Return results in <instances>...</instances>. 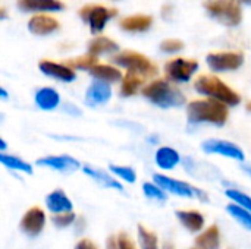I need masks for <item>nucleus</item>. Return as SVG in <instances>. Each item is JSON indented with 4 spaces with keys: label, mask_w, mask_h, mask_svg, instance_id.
<instances>
[{
    "label": "nucleus",
    "mask_w": 251,
    "mask_h": 249,
    "mask_svg": "<svg viewBox=\"0 0 251 249\" xmlns=\"http://www.w3.org/2000/svg\"><path fill=\"white\" fill-rule=\"evenodd\" d=\"M187 116L191 123H212L222 126L226 123L229 117L228 106L212 100V98H203V100H194L187 107Z\"/></svg>",
    "instance_id": "f257e3e1"
},
{
    "label": "nucleus",
    "mask_w": 251,
    "mask_h": 249,
    "mask_svg": "<svg viewBox=\"0 0 251 249\" xmlns=\"http://www.w3.org/2000/svg\"><path fill=\"white\" fill-rule=\"evenodd\" d=\"M194 88L197 92L207 95V98L216 100L225 106H237L241 101V97L237 91L213 75H200L194 81Z\"/></svg>",
    "instance_id": "f03ea898"
},
{
    "label": "nucleus",
    "mask_w": 251,
    "mask_h": 249,
    "mask_svg": "<svg viewBox=\"0 0 251 249\" xmlns=\"http://www.w3.org/2000/svg\"><path fill=\"white\" fill-rule=\"evenodd\" d=\"M143 95L162 109L179 107L185 103V95L166 79H156L143 88Z\"/></svg>",
    "instance_id": "7ed1b4c3"
},
{
    "label": "nucleus",
    "mask_w": 251,
    "mask_h": 249,
    "mask_svg": "<svg viewBox=\"0 0 251 249\" xmlns=\"http://www.w3.org/2000/svg\"><path fill=\"white\" fill-rule=\"evenodd\" d=\"M112 60L115 65L125 68L126 72L138 73V75L144 76L146 79H150L157 75V66L149 57H146L144 54H141L138 51L124 50V51L116 53L112 57Z\"/></svg>",
    "instance_id": "20e7f679"
},
{
    "label": "nucleus",
    "mask_w": 251,
    "mask_h": 249,
    "mask_svg": "<svg viewBox=\"0 0 251 249\" xmlns=\"http://www.w3.org/2000/svg\"><path fill=\"white\" fill-rule=\"evenodd\" d=\"M209 15L226 26H237L243 21V9L238 0H206Z\"/></svg>",
    "instance_id": "39448f33"
},
{
    "label": "nucleus",
    "mask_w": 251,
    "mask_h": 249,
    "mask_svg": "<svg viewBox=\"0 0 251 249\" xmlns=\"http://www.w3.org/2000/svg\"><path fill=\"white\" fill-rule=\"evenodd\" d=\"M79 18L90 26L93 34H100L107 22L118 15V10L113 7H106L103 4H85L78 12Z\"/></svg>",
    "instance_id": "423d86ee"
},
{
    "label": "nucleus",
    "mask_w": 251,
    "mask_h": 249,
    "mask_svg": "<svg viewBox=\"0 0 251 249\" xmlns=\"http://www.w3.org/2000/svg\"><path fill=\"white\" fill-rule=\"evenodd\" d=\"M154 183L163 189L165 192H169V194H174V195H178V197H185V198H200V200H206L207 201V195L199 189V188H194L193 185L187 183V182H182V181H176V179H172L169 176H165V175H154Z\"/></svg>",
    "instance_id": "0eeeda50"
},
{
    "label": "nucleus",
    "mask_w": 251,
    "mask_h": 249,
    "mask_svg": "<svg viewBox=\"0 0 251 249\" xmlns=\"http://www.w3.org/2000/svg\"><path fill=\"white\" fill-rule=\"evenodd\" d=\"M199 63L194 59L175 57L165 65V75L169 82H188L197 72Z\"/></svg>",
    "instance_id": "6e6552de"
},
{
    "label": "nucleus",
    "mask_w": 251,
    "mask_h": 249,
    "mask_svg": "<svg viewBox=\"0 0 251 249\" xmlns=\"http://www.w3.org/2000/svg\"><path fill=\"white\" fill-rule=\"evenodd\" d=\"M244 63V54L238 51H218L207 56V65L215 72L237 70Z\"/></svg>",
    "instance_id": "1a4fd4ad"
},
{
    "label": "nucleus",
    "mask_w": 251,
    "mask_h": 249,
    "mask_svg": "<svg viewBox=\"0 0 251 249\" xmlns=\"http://www.w3.org/2000/svg\"><path fill=\"white\" fill-rule=\"evenodd\" d=\"M201 148L209 154H219V156H224V157H228L232 160H238V161L244 160V151L238 145H235L229 141L209 139V141L203 142Z\"/></svg>",
    "instance_id": "9d476101"
},
{
    "label": "nucleus",
    "mask_w": 251,
    "mask_h": 249,
    "mask_svg": "<svg viewBox=\"0 0 251 249\" xmlns=\"http://www.w3.org/2000/svg\"><path fill=\"white\" fill-rule=\"evenodd\" d=\"M16 6L21 12L35 15L62 12L65 9V3L62 0H18Z\"/></svg>",
    "instance_id": "9b49d317"
},
{
    "label": "nucleus",
    "mask_w": 251,
    "mask_h": 249,
    "mask_svg": "<svg viewBox=\"0 0 251 249\" xmlns=\"http://www.w3.org/2000/svg\"><path fill=\"white\" fill-rule=\"evenodd\" d=\"M46 226V213L40 207L29 208L21 219V230L28 236H38Z\"/></svg>",
    "instance_id": "f8f14e48"
},
{
    "label": "nucleus",
    "mask_w": 251,
    "mask_h": 249,
    "mask_svg": "<svg viewBox=\"0 0 251 249\" xmlns=\"http://www.w3.org/2000/svg\"><path fill=\"white\" fill-rule=\"evenodd\" d=\"M38 69L40 72H43L46 76H50L53 79L62 81V82H72L76 78V73L74 69H71L68 65L65 63H57L49 59H43L38 63Z\"/></svg>",
    "instance_id": "ddd939ff"
},
{
    "label": "nucleus",
    "mask_w": 251,
    "mask_h": 249,
    "mask_svg": "<svg viewBox=\"0 0 251 249\" xmlns=\"http://www.w3.org/2000/svg\"><path fill=\"white\" fill-rule=\"evenodd\" d=\"M26 26L31 34L38 35V37H46V35L56 32L60 28V23L56 18L47 13H41V15H34L32 18H29Z\"/></svg>",
    "instance_id": "4468645a"
},
{
    "label": "nucleus",
    "mask_w": 251,
    "mask_h": 249,
    "mask_svg": "<svg viewBox=\"0 0 251 249\" xmlns=\"http://www.w3.org/2000/svg\"><path fill=\"white\" fill-rule=\"evenodd\" d=\"M37 166L40 167H49L51 170L57 172H74L81 167L79 161L71 156H47L37 160Z\"/></svg>",
    "instance_id": "2eb2a0df"
},
{
    "label": "nucleus",
    "mask_w": 251,
    "mask_h": 249,
    "mask_svg": "<svg viewBox=\"0 0 251 249\" xmlns=\"http://www.w3.org/2000/svg\"><path fill=\"white\" fill-rule=\"evenodd\" d=\"M112 97V88L106 82L94 81L85 92V103L91 107L106 104Z\"/></svg>",
    "instance_id": "dca6fc26"
},
{
    "label": "nucleus",
    "mask_w": 251,
    "mask_h": 249,
    "mask_svg": "<svg viewBox=\"0 0 251 249\" xmlns=\"http://www.w3.org/2000/svg\"><path fill=\"white\" fill-rule=\"evenodd\" d=\"M46 205L50 213L60 214V213H69L72 211V201L62 189H54L50 192L46 198Z\"/></svg>",
    "instance_id": "f3484780"
},
{
    "label": "nucleus",
    "mask_w": 251,
    "mask_h": 249,
    "mask_svg": "<svg viewBox=\"0 0 251 249\" xmlns=\"http://www.w3.org/2000/svg\"><path fill=\"white\" fill-rule=\"evenodd\" d=\"M34 100H35L37 107L41 109V110H46V112L54 110L60 104V95H59V92L54 88H50V87L40 88L35 92Z\"/></svg>",
    "instance_id": "a211bd4d"
},
{
    "label": "nucleus",
    "mask_w": 251,
    "mask_h": 249,
    "mask_svg": "<svg viewBox=\"0 0 251 249\" xmlns=\"http://www.w3.org/2000/svg\"><path fill=\"white\" fill-rule=\"evenodd\" d=\"M90 75L96 79V81H100V82H106V84H115V82H119L122 81V72L112 66V65H103V63H97L91 70H90Z\"/></svg>",
    "instance_id": "6ab92c4d"
},
{
    "label": "nucleus",
    "mask_w": 251,
    "mask_h": 249,
    "mask_svg": "<svg viewBox=\"0 0 251 249\" xmlns=\"http://www.w3.org/2000/svg\"><path fill=\"white\" fill-rule=\"evenodd\" d=\"M176 219L187 230L193 233H197L204 227V217L197 210H178Z\"/></svg>",
    "instance_id": "aec40b11"
},
{
    "label": "nucleus",
    "mask_w": 251,
    "mask_h": 249,
    "mask_svg": "<svg viewBox=\"0 0 251 249\" xmlns=\"http://www.w3.org/2000/svg\"><path fill=\"white\" fill-rule=\"evenodd\" d=\"M153 23L151 16L149 15H132L126 16L119 22V26L126 32H144Z\"/></svg>",
    "instance_id": "412c9836"
},
{
    "label": "nucleus",
    "mask_w": 251,
    "mask_h": 249,
    "mask_svg": "<svg viewBox=\"0 0 251 249\" xmlns=\"http://www.w3.org/2000/svg\"><path fill=\"white\" fill-rule=\"evenodd\" d=\"M196 245L199 249H219L221 247V230L216 225L207 227L203 233H200L196 239Z\"/></svg>",
    "instance_id": "4be33fe9"
},
{
    "label": "nucleus",
    "mask_w": 251,
    "mask_h": 249,
    "mask_svg": "<svg viewBox=\"0 0 251 249\" xmlns=\"http://www.w3.org/2000/svg\"><path fill=\"white\" fill-rule=\"evenodd\" d=\"M119 50L118 44L107 37H96L88 43V54L99 57L101 54L116 53Z\"/></svg>",
    "instance_id": "5701e85b"
},
{
    "label": "nucleus",
    "mask_w": 251,
    "mask_h": 249,
    "mask_svg": "<svg viewBox=\"0 0 251 249\" xmlns=\"http://www.w3.org/2000/svg\"><path fill=\"white\" fill-rule=\"evenodd\" d=\"M181 161L179 153L171 147H162L156 153V163L163 170H172L175 169Z\"/></svg>",
    "instance_id": "b1692460"
},
{
    "label": "nucleus",
    "mask_w": 251,
    "mask_h": 249,
    "mask_svg": "<svg viewBox=\"0 0 251 249\" xmlns=\"http://www.w3.org/2000/svg\"><path fill=\"white\" fill-rule=\"evenodd\" d=\"M144 82H146L144 76L134 72H126L121 82V94L124 97H131L138 92V90L143 87Z\"/></svg>",
    "instance_id": "393cba45"
},
{
    "label": "nucleus",
    "mask_w": 251,
    "mask_h": 249,
    "mask_svg": "<svg viewBox=\"0 0 251 249\" xmlns=\"http://www.w3.org/2000/svg\"><path fill=\"white\" fill-rule=\"evenodd\" d=\"M82 170H84L85 175H88L91 179H94L96 182H99V183H100L101 186H104V188H110V189H116V191H122V189H124L122 185H121L115 178H112L110 175H107V173L103 172V170L94 169V167H91V166H85Z\"/></svg>",
    "instance_id": "a878e982"
},
{
    "label": "nucleus",
    "mask_w": 251,
    "mask_h": 249,
    "mask_svg": "<svg viewBox=\"0 0 251 249\" xmlns=\"http://www.w3.org/2000/svg\"><path fill=\"white\" fill-rule=\"evenodd\" d=\"M0 164H3L4 167H7L10 170H16L21 173H26V175L32 173V166L29 163H26L25 160H22L16 156H12V154L0 153Z\"/></svg>",
    "instance_id": "bb28decb"
},
{
    "label": "nucleus",
    "mask_w": 251,
    "mask_h": 249,
    "mask_svg": "<svg viewBox=\"0 0 251 249\" xmlns=\"http://www.w3.org/2000/svg\"><path fill=\"white\" fill-rule=\"evenodd\" d=\"M63 63L68 65L74 70H88L90 72L99 63V60H97V57H94V56L87 53L84 56H79V57H75V59H69V60H66Z\"/></svg>",
    "instance_id": "cd10ccee"
},
{
    "label": "nucleus",
    "mask_w": 251,
    "mask_h": 249,
    "mask_svg": "<svg viewBox=\"0 0 251 249\" xmlns=\"http://www.w3.org/2000/svg\"><path fill=\"white\" fill-rule=\"evenodd\" d=\"M138 241H140L141 249H160L157 235L146 229L144 226H138Z\"/></svg>",
    "instance_id": "c85d7f7f"
},
{
    "label": "nucleus",
    "mask_w": 251,
    "mask_h": 249,
    "mask_svg": "<svg viewBox=\"0 0 251 249\" xmlns=\"http://www.w3.org/2000/svg\"><path fill=\"white\" fill-rule=\"evenodd\" d=\"M226 210L241 226H244L246 229L251 230V213L249 210H246V208H243V207H240L237 204H229L226 207Z\"/></svg>",
    "instance_id": "c756f323"
},
{
    "label": "nucleus",
    "mask_w": 251,
    "mask_h": 249,
    "mask_svg": "<svg viewBox=\"0 0 251 249\" xmlns=\"http://www.w3.org/2000/svg\"><path fill=\"white\" fill-rule=\"evenodd\" d=\"M225 195L228 198H231L232 201H235L237 205L249 210L251 213V197H249L247 194H244V192H241L238 189H226L225 191Z\"/></svg>",
    "instance_id": "7c9ffc66"
},
{
    "label": "nucleus",
    "mask_w": 251,
    "mask_h": 249,
    "mask_svg": "<svg viewBox=\"0 0 251 249\" xmlns=\"http://www.w3.org/2000/svg\"><path fill=\"white\" fill-rule=\"evenodd\" d=\"M110 172L128 183H134L137 179V173L134 172V169L128 166H110Z\"/></svg>",
    "instance_id": "2f4dec72"
},
{
    "label": "nucleus",
    "mask_w": 251,
    "mask_h": 249,
    "mask_svg": "<svg viewBox=\"0 0 251 249\" xmlns=\"http://www.w3.org/2000/svg\"><path fill=\"white\" fill-rule=\"evenodd\" d=\"M143 191H144V195L147 198L157 200V201H165L166 200V192L163 189H160L156 183H144Z\"/></svg>",
    "instance_id": "473e14b6"
},
{
    "label": "nucleus",
    "mask_w": 251,
    "mask_h": 249,
    "mask_svg": "<svg viewBox=\"0 0 251 249\" xmlns=\"http://www.w3.org/2000/svg\"><path fill=\"white\" fill-rule=\"evenodd\" d=\"M75 220H76V214L72 213V211H69V213H60V214H53L51 216V222L57 227H68V226L74 225Z\"/></svg>",
    "instance_id": "72a5a7b5"
},
{
    "label": "nucleus",
    "mask_w": 251,
    "mask_h": 249,
    "mask_svg": "<svg viewBox=\"0 0 251 249\" xmlns=\"http://www.w3.org/2000/svg\"><path fill=\"white\" fill-rule=\"evenodd\" d=\"M182 48H184V43L181 40L169 38V40H163L160 43V50L165 53H178Z\"/></svg>",
    "instance_id": "f704fd0d"
},
{
    "label": "nucleus",
    "mask_w": 251,
    "mask_h": 249,
    "mask_svg": "<svg viewBox=\"0 0 251 249\" xmlns=\"http://www.w3.org/2000/svg\"><path fill=\"white\" fill-rule=\"evenodd\" d=\"M116 241H118V248L119 249H137L135 244L131 241V238L126 233H119L116 236Z\"/></svg>",
    "instance_id": "c9c22d12"
},
{
    "label": "nucleus",
    "mask_w": 251,
    "mask_h": 249,
    "mask_svg": "<svg viewBox=\"0 0 251 249\" xmlns=\"http://www.w3.org/2000/svg\"><path fill=\"white\" fill-rule=\"evenodd\" d=\"M75 249H99L97 245L90 241V239H81L76 245H75Z\"/></svg>",
    "instance_id": "e433bc0d"
},
{
    "label": "nucleus",
    "mask_w": 251,
    "mask_h": 249,
    "mask_svg": "<svg viewBox=\"0 0 251 249\" xmlns=\"http://www.w3.org/2000/svg\"><path fill=\"white\" fill-rule=\"evenodd\" d=\"M106 249H119L118 248V241L116 236H109L106 241Z\"/></svg>",
    "instance_id": "4c0bfd02"
},
{
    "label": "nucleus",
    "mask_w": 251,
    "mask_h": 249,
    "mask_svg": "<svg viewBox=\"0 0 251 249\" xmlns=\"http://www.w3.org/2000/svg\"><path fill=\"white\" fill-rule=\"evenodd\" d=\"M7 97H9L7 91H6L4 88H1V87H0V100H7Z\"/></svg>",
    "instance_id": "58836bf2"
},
{
    "label": "nucleus",
    "mask_w": 251,
    "mask_h": 249,
    "mask_svg": "<svg viewBox=\"0 0 251 249\" xmlns=\"http://www.w3.org/2000/svg\"><path fill=\"white\" fill-rule=\"evenodd\" d=\"M6 18H7V10H6L4 7L0 6V21H3V19H6Z\"/></svg>",
    "instance_id": "ea45409f"
},
{
    "label": "nucleus",
    "mask_w": 251,
    "mask_h": 249,
    "mask_svg": "<svg viewBox=\"0 0 251 249\" xmlns=\"http://www.w3.org/2000/svg\"><path fill=\"white\" fill-rule=\"evenodd\" d=\"M6 148H7V144H6V141H4L3 138H0V153H3Z\"/></svg>",
    "instance_id": "a19ab883"
},
{
    "label": "nucleus",
    "mask_w": 251,
    "mask_h": 249,
    "mask_svg": "<svg viewBox=\"0 0 251 249\" xmlns=\"http://www.w3.org/2000/svg\"><path fill=\"white\" fill-rule=\"evenodd\" d=\"M163 249H175V248H174V245H172L171 242H166V244H165V247H163Z\"/></svg>",
    "instance_id": "79ce46f5"
},
{
    "label": "nucleus",
    "mask_w": 251,
    "mask_h": 249,
    "mask_svg": "<svg viewBox=\"0 0 251 249\" xmlns=\"http://www.w3.org/2000/svg\"><path fill=\"white\" fill-rule=\"evenodd\" d=\"M243 169H244V172H246V173H249V175L251 176V167H250V166H243Z\"/></svg>",
    "instance_id": "37998d69"
},
{
    "label": "nucleus",
    "mask_w": 251,
    "mask_h": 249,
    "mask_svg": "<svg viewBox=\"0 0 251 249\" xmlns=\"http://www.w3.org/2000/svg\"><path fill=\"white\" fill-rule=\"evenodd\" d=\"M238 1H243V3H246V4H251V0H238Z\"/></svg>",
    "instance_id": "c03bdc74"
},
{
    "label": "nucleus",
    "mask_w": 251,
    "mask_h": 249,
    "mask_svg": "<svg viewBox=\"0 0 251 249\" xmlns=\"http://www.w3.org/2000/svg\"><path fill=\"white\" fill-rule=\"evenodd\" d=\"M247 110H249V112H251V101L250 103H247Z\"/></svg>",
    "instance_id": "a18cd8bd"
},
{
    "label": "nucleus",
    "mask_w": 251,
    "mask_h": 249,
    "mask_svg": "<svg viewBox=\"0 0 251 249\" xmlns=\"http://www.w3.org/2000/svg\"><path fill=\"white\" fill-rule=\"evenodd\" d=\"M1 120H3V114L0 113V122H1Z\"/></svg>",
    "instance_id": "49530a36"
},
{
    "label": "nucleus",
    "mask_w": 251,
    "mask_h": 249,
    "mask_svg": "<svg viewBox=\"0 0 251 249\" xmlns=\"http://www.w3.org/2000/svg\"><path fill=\"white\" fill-rule=\"evenodd\" d=\"M193 249H199V248H193Z\"/></svg>",
    "instance_id": "de8ad7c7"
}]
</instances>
